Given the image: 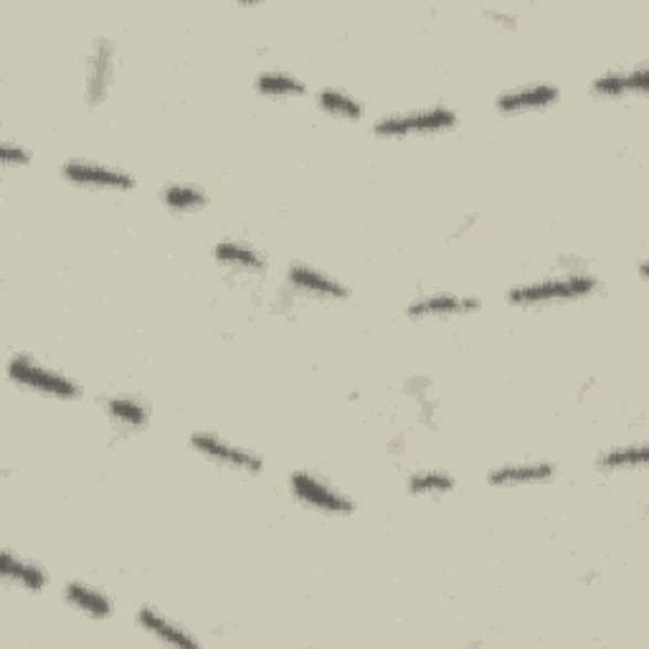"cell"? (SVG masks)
I'll return each instance as SVG.
<instances>
[{
  "label": "cell",
  "mask_w": 649,
  "mask_h": 649,
  "mask_svg": "<svg viewBox=\"0 0 649 649\" xmlns=\"http://www.w3.org/2000/svg\"><path fill=\"white\" fill-rule=\"evenodd\" d=\"M601 290V280L588 270L578 272H558L541 280L515 284L505 292V300L515 307H543L553 302H576L594 297Z\"/></svg>",
  "instance_id": "obj_1"
},
{
  "label": "cell",
  "mask_w": 649,
  "mask_h": 649,
  "mask_svg": "<svg viewBox=\"0 0 649 649\" xmlns=\"http://www.w3.org/2000/svg\"><path fill=\"white\" fill-rule=\"evenodd\" d=\"M6 370L13 386L25 388L31 394L56 398V401H76V398L84 396L82 386L72 376H66L56 368H49L46 363L36 360L29 353H13L8 358Z\"/></svg>",
  "instance_id": "obj_2"
},
{
  "label": "cell",
  "mask_w": 649,
  "mask_h": 649,
  "mask_svg": "<svg viewBox=\"0 0 649 649\" xmlns=\"http://www.w3.org/2000/svg\"><path fill=\"white\" fill-rule=\"evenodd\" d=\"M457 125H460V115H457L454 107L429 105L378 117L370 129H374L376 137H414L449 133Z\"/></svg>",
  "instance_id": "obj_3"
},
{
  "label": "cell",
  "mask_w": 649,
  "mask_h": 649,
  "mask_svg": "<svg viewBox=\"0 0 649 649\" xmlns=\"http://www.w3.org/2000/svg\"><path fill=\"white\" fill-rule=\"evenodd\" d=\"M290 495L297 500L302 507L315 510V513L333 515V517H348L358 510V503L348 492L335 488L331 480L320 478V474L310 470H294L290 474Z\"/></svg>",
  "instance_id": "obj_4"
},
{
  "label": "cell",
  "mask_w": 649,
  "mask_h": 649,
  "mask_svg": "<svg viewBox=\"0 0 649 649\" xmlns=\"http://www.w3.org/2000/svg\"><path fill=\"white\" fill-rule=\"evenodd\" d=\"M188 447L193 449L196 454H201L203 460H209L219 467H227V470H237L244 474H262L264 472V460L249 447L233 444L231 439L213 435V431H193L188 437Z\"/></svg>",
  "instance_id": "obj_5"
},
{
  "label": "cell",
  "mask_w": 649,
  "mask_h": 649,
  "mask_svg": "<svg viewBox=\"0 0 649 649\" xmlns=\"http://www.w3.org/2000/svg\"><path fill=\"white\" fill-rule=\"evenodd\" d=\"M115 56L117 46L109 36H97L92 41L84 59V100L90 107H100L109 97L115 84Z\"/></svg>",
  "instance_id": "obj_6"
},
{
  "label": "cell",
  "mask_w": 649,
  "mask_h": 649,
  "mask_svg": "<svg viewBox=\"0 0 649 649\" xmlns=\"http://www.w3.org/2000/svg\"><path fill=\"white\" fill-rule=\"evenodd\" d=\"M59 172H62V178H66L69 184L94 190H117V193H125V190H133L137 186V178L133 172L107 166V163L100 160L69 158L62 163Z\"/></svg>",
  "instance_id": "obj_7"
},
{
  "label": "cell",
  "mask_w": 649,
  "mask_h": 649,
  "mask_svg": "<svg viewBox=\"0 0 649 649\" xmlns=\"http://www.w3.org/2000/svg\"><path fill=\"white\" fill-rule=\"evenodd\" d=\"M482 310V300L478 294H464V292H423L419 297H414L406 305V317L411 320H449V317H462L474 315Z\"/></svg>",
  "instance_id": "obj_8"
},
{
  "label": "cell",
  "mask_w": 649,
  "mask_h": 649,
  "mask_svg": "<svg viewBox=\"0 0 649 649\" xmlns=\"http://www.w3.org/2000/svg\"><path fill=\"white\" fill-rule=\"evenodd\" d=\"M284 280H287L290 287L297 294H305V297L323 302H341L348 300L353 294L348 284L337 280V276L305 262H292L287 266V272H284Z\"/></svg>",
  "instance_id": "obj_9"
},
{
  "label": "cell",
  "mask_w": 649,
  "mask_h": 649,
  "mask_svg": "<svg viewBox=\"0 0 649 649\" xmlns=\"http://www.w3.org/2000/svg\"><path fill=\"white\" fill-rule=\"evenodd\" d=\"M561 100V86L553 82L517 84L503 90L495 97V109L500 115H523V112H538L553 107Z\"/></svg>",
  "instance_id": "obj_10"
},
{
  "label": "cell",
  "mask_w": 649,
  "mask_h": 649,
  "mask_svg": "<svg viewBox=\"0 0 649 649\" xmlns=\"http://www.w3.org/2000/svg\"><path fill=\"white\" fill-rule=\"evenodd\" d=\"M649 76L647 64H637L629 69H611L592 80V92L596 97L607 100H625V97H642L647 92Z\"/></svg>",
  "instance_id": "obj_11"
},
{
  "label": "cell",
  "mask_w": 649,
  "mask_h": 649,
  "mask_svg": "<svg viewBox=\"0 0 649 649\" xmlns=\"http://www.w3.org/2000/svg\"><path fill=\"white\" fill-rule=\"evenodd\" d=\"M102 411L107 414V419L119 429L140 431L150 427L153 409L145 398L135 394H105L100 398Z\"/></svg>",
  "instance_id": "obj_12"
},
{
  "label": "cell",
  "mask_w": 649,
  "mask_h": 649,
  "mask_svg": "<svg viewBox=\"0 0 649 649\" xmlns=\"http://www.w3.org/2000/svg\"><path fill=\"white\" fill-rule=\"evenodd\" d=\"M211 257L216 264L229 266V270H237V272H247V274H262L266 272V266H270V259H266L262 249H257L244 239L229 237V239L216 241L211 249Z\"/></svg>",
  "instance_id": "obj_13"
},
{
  "label": "cell",
  "mask_w": 649,
  "mask_h": 649,
  "mask_svg": "<svg viewBox=\"0 0 649 649\" xmlns=\"http://www.w3.org/2000/svg\"><path fill=\"white\" fill-rule=\"evenodd\" d=\"M62 594L69 607L82 611L84 617H90L94 621H105L115 614V601H112V596L105 592V588L94 586L90 582H82V578H72V582H66Z\"/></svg>",
  "instance_id": "obj_14"
},
{
  "label": "cell",
  "mask_w": 649,
  "mask_h": 649,
  "mask_svg": "<svg viewBox=\"0 0 649 649\" xmlns=\"http://www.w3.org/2000/svg\"><path fill=\"white\" fill-rule=\"evenodd\" d=\"M558 478V464L548 460H521L505 462L488 474V482L495 488H510V484H543Z\"/></svg>",
  "instance_id": "obj_15"
},
{
  "label": "cell",
  "mask_w": 649,
  "mask_h": 649,
  "mask_svg": "<svg viewBox=\"0 0 649 649\" xmlns=\"http://www.w3.org/2000/svg\"><path fill=\"white\" fill-rule=\"evenodd\" d=\"M0 576H3V582L8 586H19L31 594L46 592L51 584L46 568L36 564V561L19 556V553L11 548H6L3 556H0Z\"/></svg>",
  "instance_id": "obj_16"
},
{
  "label": "cell",
  "mask_w": 649,
  "mask_h": 649,
  "mask_svg": "<svg viewBox=\"0 0 649 649\" xmlns=\"http://www.w3.org/2000/svg\"><path fill=\"white\" fill-rule=\"evenodd\" d=\"M135 621L137 627H140L145 635H150L158 639L163 645H170V647H198L201 645V639H198L193 631L186 629L184 625H178V621H172L166 614L158 611L155 607H140L135 611Z\"/></svg>",
  "instance_id": "obj_17"
},
{
  "label": "cell",
  "mask_w": 649,
  "mask_h": 649,
  "mask_svg": "<svg viewBox=\"0 0 649 649\" xmlns=\"http://www.w3.org/2000/svg\"><path fill=\"white\" fill-rule=\"evenodd\" d=\"M254 90L262 97H276V100H292V97H305L310 94L307 84L300 80L297 74L287 72V69H264L254 76Z\"/></svg>",
  "instance_id": "obj_18"
},
{
  "label": "cell",
  "mask_w": 649,
  "mask_h": 649,
  "mask_svg": "<svg viewBox=\"0 0 649 649\" xmlns=\"http://www.w3.org/2000/svg\"><path fill=\"white\" fill-rule=\"evenodd\" d=\"M647 464V444L645 441H631V444H619L601 449L594 457L596 472H625V470H645Z\"/></svg>",
  "instance_id": "obj_19"
},
{
  "label": "cell",
  "mask_w": 649,
  "mask_h": 649,
  "mask_svg": "<svg viewBox=\"0 0 649 649\" xmlns=\"http://www.w3.org/2000/svg\"><path fill=\"white\" fill-rule=\"evenodd\" d=\"M315 105L325 112V115L345 119V123H356L363 117V105L358 97H353L350 92L341 90V86H320L315 92Z\"/></svg>",
  "instance_id": "obj_20"
},
{
  "label": "cell",
  "mask_w": 649,
  "mask_h": 649,
  "mask_svg": "<svg viewBox=\"0 0 649 649\" xmlns=\"http://www.w3.org/2000/svg\"><path fill=\"white\" fill-rule=\"evenodd\" d=\"M160 203L166 206L168 211L176 213H190L201 211L209 206V193L203 188L190 186V184H168L160 188Z\"/></svg>",
  "instance_id": "obj_21"
},
{
  "label": "cell",
  "mask_w": 649,
  "mask_h": 649,
  "mask_svg": "<svg viewBox=\"0 0 649 649\" xmlns=\"http://www.w3.org/2000/svg\"><path fill=\"white\" fill-rule=\"evenodd\" d=\"M457 480L454 474H449L444 470H414L409 478H406V490L417 498H439L447 495V492H454Z\"/></svg>",
  "instance_id": "obj_22"
},
{
  "label": "cell",
  "mask_w": 649,
  "mask_h": 649,
  "mask_svg": "<svg viewBox=\"0 0 649 649\" xmlns=\"http://www.w3.org/2000/svg\"><path fill=\"white\" fill-rule=\"evenodd\" d=\"M0 160H3L6 168H23L33 160V153L23 143L3 140V145H0Z\"/></svg>",
  "instance_id": "obj_23"
},
{
  "label": "cell",
  "mask_w": 649,
  "mask_h": 649,
  "mask_svg": "<svg viewBox=\"0 0 649 649\" xmlns=\"http://www.w3.org/2000/svg\"><path fill=\"white\" fill-rule=\"evenodd\" d=\"M482 13L488 15V19L495 21V23L505 25V29H515V25H517V15L510 13L507 8H484Z\"/></svg>",
  "instance_id": "obj_24"
},
{
  "label": "cell",
  "mask_w": 649,
  "mask_h": 649,
  "mask_svg": "<svg viewBox=\"0 0 649 649\" xmlns=\"http://www.w3.org/2000/svg\"><path fill=\"white\" fill-rule=\"evenodd\" d=\"M478 219H480L478 213H470V216H464V219L460 221V229H457V231L452 233V239H462L464 233L474 227V221H478Z\"/></svg>",
  "instance_id": "obj_25"
}]
</instances>
